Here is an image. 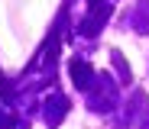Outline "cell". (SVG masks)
I'll list each match as a JSON object with an SVG mask.
<instances>
[{
    "mask_svg": "<svg viewBox=\"0 0 149 129\" xmlns=\"http://www.w3.org/2000/svg\"><path fill=\"white\" fill-rule=\"evenodd\" d=\"M130 23H133L136 32H149V0H139L136 3V13L130 16Z\"/></svg>",
    "mask_w": 149,
    "mask_h": 129,
    "instance_id": "6da1fadb",
    "label": "cell"
},
{
    "mask_svg": "<svg viewBox=\"0 0 149 129\" xmlns=\"http://www.w3.org/2000/svg\"><path fill=\"white\" fill-rule=\"evenodd\" d=\"M71 77L78 81V87H81V90H88V81H91V68H88L84 61H74V65H71Z\"/></svg>",
    "mask_w": 149,
    "mask_h": 129,
    "instance_id": "7a4b0ae2",
    "label": "cell"
},
{
    "mask_svg": "<svg viewBox=\"0 0 149 129\" xmlns=\"http://www.w3.org/2000/svg\"><path fill=\"white\" fill-rule=\"evenodd\" d=\"M113 65H117V71H120V77H123V81H130V68L123 65V55H120V52H113Z\"/></svg>",
    "mask_w": 149,
    "mask_h": 129,
    "instance_id": "3957f363",
    "label": "cell"
}]
</instances>
